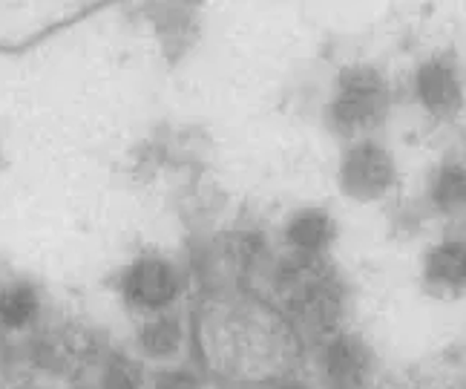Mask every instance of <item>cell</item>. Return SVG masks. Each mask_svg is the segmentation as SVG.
I'll return each mask as SVG.
<instances>
[{"label": "cell", "mask_w": 466, "mask_h": 389, "mask_svg": "<svg viewBox=\"0 0 466 389\" xmlns=\"http://www.w3.org/2000/svg\"><path fill=\"white\" fill-rule=\"evenodd\" d=\"M426 205L438 217H466V162L441 159L429 173Z\"/></svg>", "instance_id": "obj_12"}, {"label": "cell", "mask_w": 466, "mask_h": 389, "mask_svg": "<svg viewBox=\"0 0 466 389\" xmlns=\"http://www.w3.org/2000/svg\"><path fill=\"white\" fill-rule=\"evenodd\" d=\"M400 182V168L394 153L380 138H354L346 145L337 165V188L351 202H380L391 197Z\"/></svg>", "instance_id": "obj_4"}, {"label": "cell", "mask_w": 466, "mask_h": 389, "mask_svg": "<svg viewBox=\"0 0 466 389\" xmlns=\"http://www.w3.org/2000/svg\"><path fill=\"white\" fill-rule=\"evenodd\" d=\"M185 271L178 265L165 257V254H156L147 251L136 257L127 269L121 271V297L136 314H165L173 312L176 303L182 300L185 294Z\"/></svg>", "instance_id": "obj_5"}, {"label": "cell", "mask_w": 466, "mask_h": 389, "mask_svg": "<svg viewBox=\"0 0 466 389\" xmlns=\"http://www.w3.org/2000/svg\"><path fill=\"white\" fill-rule=\"evenodd\" d=\"M420 280L429 294H466V237H443L429 245L420 260Z\"/></svg>", "instance_id": "obj_9"}, {"label": "cell", "mask_w": 466, "mask_h": 389, "mask_svg": "<svg viewBox=\"0 0 466 389\" xmlns=\"http://www.w3.org/2000/svg\"><path fill=\"white\" fill-rule=\"evenodd\" d=\"M69 389H96V386H86V384H73Z\"/></svg>", "instance_id": "obj_19"}, {"label": "cell", "mask_w": 466, "mask_h": 389, "mask_svg": "<svg viewBox=\"0 0 466 389\" xmlns=\"http://www.w3.org/2000/svg\"><path fill=\"white\" fill-rule=\"evenodd\" d=\"M265 389H314V386L309 381H302L299 375H289V378L274 381L271 386H265Z\"/></svg>", "instance_id": "obj_16"}, {"label": "cell", "mask_w": 466, "mask_h": 389, "mask_svg": "<svg viewBox=\"0 0 466 389\" xmlns=\"http://www.w3.org/2000/svg\"><path fill=\"white\" fill-rule=\"evenodd\" d=\"M391 107V84L374 64H346L334 78L326 104V128L343 138H366L380 128Z\"/></svg>", "instance_id": "obj_3"}, {"label": "cell", "mask_w": 466, "mask_h": 389, "mask_svg": "<svg viewBox=\"0 0 466 389\" xmlns=\"http://www.w3.org/2000/svg\"><path fill=\"white\" fill-rule=\"evenodd\" d=\"M208 375L199 366H187V363H170L161 366L150 378V389H205Z\"/></svg>", "instance_id": "obj_15"}, {"label": "cell", "mask_w": 466, "mask_h": 389, "mask_svg": "<svg viewBox=\"0 0 466 389\" xmlns=\"http://www.w3.org/2000/svg\"><path fill=\"white\" fill-rule=\"evenodd\" d=\"M274 303L294 323L302 341L319 343L346 329L351 309V286L329 257L282 254L268 265Z\"/></svg>", "instance_id": "obj_2"}, {"label": "cell", "mask_w": 466, "mask_h": 389, "mask_svg": "<svg viewBox=\"0 0 466 389\" xmlns=\"http://www.w3.org/2000/svg\"><path fill=\"white\" fill-rule=\"evenodd\" d=\"M15 389H41V386H35V384H29V381H24V384H17Z\"/></svg>", "instance_id": "obj_18"}, {"label": "cell", "mask_w": 466, "mask_h": 389, "mask_svg": "<svg viewBox=\"0 0 466 389\" xmlns=\"http://www.w3.org/2000/svg\"><path fill=\"white\" fill-rule=\"evenodd\" d=\"M190 341V323L178 312H165L145 317L136 332V346L147 361L167 363L178 358V352Z\"/></svg>", "instance_id": "obj_11"}, {"label": "cell", "mask_w": 466, "mask_h": 389, "mask_svg": "<svg viewBox=\"0 0 466 389\" xmlns=\"http://www.w3.org/2000/svg\"><path fill=\"white\" fill-rule=\"evenodd\" d=\"M145 386H147V373L138 358L127 355L121 349L104 352L98 389H145Z\"/></svg>", "instance_id": "obj_14"}, {"label": "cell", "mask_w": 466, "mask_h": 389, "mask_svg": "<svg viewBox=\"0 0 466 389\" xmlns=\"http://www.w3.org/2000/svg\"><path fill=\"white\" fill-rule=\"evenodd\" d=\"M41 317V292L29 280H15L0 289V329L26 332Z\"/></svg>", "instance_id": "obj_13"}, {"label": "cell", "mask_w": 466, "mask_h": 389, "mask_svg": "<svg viewBox=\"0 0 466 389\" xmlns=\"http://www.w3.org/2000/svg\"><path fill=\"white\" fill-rule=\"evenodd\" d=\"M314 369L322 389H369L378 375V352L354 329H339L314 343Z\"/></svg>", "instance_id": "obj_6"}, {"label": "cell", "mask_w": 466, "mask_h": 389, "mask_svg": "<svg viewBox=\"0 0 466 389\" xmlns=\"http://www.w3.org/2000/svg\"><path fill=\"white\" fill-rule=\"evenodd\" d=\"M196 366L228 389L271 386L294 375L306 341L271 297L250 286H213L190 317Z\"/></svg>", "instance_id": "obj_1"}, {"label": "cell", "mask_w": 466, "mask_h": 389, "mask_svg": "<svg viewBox=\"0 0 466 389\" xmlns=\"http://www.w3.org/2000/svg\"><path fill=\"white\" fill-rule=\"evenodd\" d=\"M225 389H228V386H225Z\"/></svg>", "instance_id": "obj_21"}, {"label": "cell", "mask_w": 466, "mask_h": 389, "mask_svg": "<svg viewBox=\"0 0 466 389\" xmlns=\"http://www.w3.org/2000/svg\"><path fill=\"white\" fill-rule=\"evenodd\" d=\"M411 96L418 107L435 121H452L466 107V81L452 52H435L411 73Z\"/></svg>", "instance_id": "obj_7"}, {"label": "cell", "mask_w": 466, "mask_h": 389, "mask_svg": "<svg viewBox=\"0 0 466 389\" xmlns=\"http://www.w3.org/2000/svg\"><path fill=\"white\" fill-rule=\"evenodd\" d=\"M101 346L104 341L96 329L81 323H66L38 334L35 343L29 346V355L49 375L76 378L86 363L104 358Z\"/></svg>", "instance_id": "obj_8"}, {"label": "cell", "mask_w": 466, "mask_h": 389, "mask_svg": "<svg viewBox=\"0 0 466 389\" xmlns=\"http://www.w3.org/2000/svg\"><path fill=\"white\" fill-rule=\"evenodd\" d=\"M6 369H9V346L4 341V334H0V381H4Z\"/></svg>", "instance_id": "obj_17"}, {"label": "cell", "mask_w": 466, "mask_h": 389, "mask_svg": "<svg viewBox=\"0 0 466 389\" xmlns=\"http://www.w3.org/2000/svg\"><path fill=\"white\" fill-rule=\"evenodd\" d=\"M337 220L331 210L319 205H302L291 210L282 225V240L289 245V254L297 257H329L337 242Z\"/></svg>", "instance_id": "obj_10"}, {"label": "cell", "mask_w": 466, "mask_h": 389, "mask_svg": "<svg viewBox=\"0 0 466 389\" xmlns=\"http://www.w3.org/2000/svg\"><path fill=\"white\" fill-rule=\"evenodd\" d=\"M455 389H466V381H461V384H458Z\"/></svg>", "instance_id": "obj_20"}]
</instances>
